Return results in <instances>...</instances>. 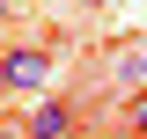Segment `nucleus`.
<instances>
[{
    "mask_svg": "<svg viewBox=\"0 0 147 139\" xmlns=\"http://www.w3.org/2000/svg\"><path fill=\"white\" fill-rule=\"evenodd\" d=\"M7 7H15V0H7Z\"/></svg>",
    "mask_w": 147,
    "mask_h": 139,
    "instance_id": "obj_7",
    "label": "nucleus"
},
{
    "mask_svg": "<svg viewBox=\"0 0 147 139\" xmlns=\"http://www.w3.org/2000/svg\"><path fill=\"white\" fill-rule=\"evenodd\" d=\"M118 81H125V88H147V44H140V51H125V59H118Z\"/></svg>",
    "mask_w": 147,
    "mask_h": 139,
    "instance_id": "obj_4",
    "label": "nucleus"
},
{
    "mask_svg": "<svg viewBox=\"0 0 147 139\" xmlns=\"http://www.w3.org/2000/svg\"><path fill=\"white\" fill-rule=\"evenodd\" d=\"M74 132V110L59 103V95H44V103L30 110V139H66Z\"/></svg>",
    "mask_w": 147,
    "mask_h": 139,
    "instance_id": "obj_2",
    "label": "nucleus"
},
{
    "mask_svg": "<svg viewBox=\"0 0 147 139\" xmlns=\"http://www.w3.org/2000/svg\"><path fill=\"white\" fill-rule=\"evenodd\" d=\"M125 139H132V132H125Z\"/></svg>",
    "mask_w": 147,
    "mask_h": 139,
    "instance_id": "obj_8",
    "label": "nucleus"
},
{
    "mask_svg": "<svg viewBox=\"0 0 147 139\" xmlns=\"http://www.w3.org/2000/svg\"><path fill=\"white\" fill-rule=\"evenodd\" d=\"M125 132L147 139V88H132V95H125Z\"/></svg>",
    "mask_w": 147,
    "mask_h": 139,
    "instance_id": "obj_3",
    "label": "nucleus"
},
{
    "mask_svg": "<svg viewBox=\"0 0 147 139\" xmlns=\"http://www.w3.org/2000/svg\"><path fill=\"white\" fill-rule=\"evenodd\" d=\"M0 139H30V124H0Z\"/></svg>",
    "mask_w": 147,
    "mask_h": 139,
    "instance_id": "obj_5",
    "label": "nucleus"
},
{
    "mask_svg": "<svg viewBox=\"0 0 147 139\" xmlns=\"http://www.w3.org/2000/svg\"><path fill=\"white\" fill-rule=\"evenodd\" d=\"M44 81H52V51H7V59H0V88H22V95H37Z\"/></svg>",
    "mask_w": 147,
    "mask_h": 139,
    "instance_id": "obj_1",
    "label": "nucleus"
},
{
    "mask_svg": "<svg viewBox=\"0 0 147 139\" xmlns=\"http://www.w3.org/2000/svg\"><path fill=\"white\" fill-rule=\"evenodd\" d=\"M88 7H103V0H88Z\"/></svg>",
    "mask_w": 147,
    "mask_h": 139,
    "instance_id": "obj_6",
    "label": "nucleus"
}]
</instances>
